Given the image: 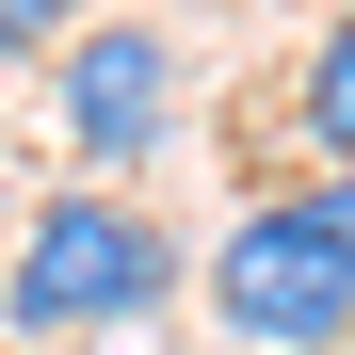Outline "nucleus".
I'll return each mask as SVG.
<instances>
[{
    "label": "nucleus",
    "instance_id": "nucleus-6",
    "mask_svg": "<svg viewBox=\"0 0 355 355\" xmlns=\"http://www.w3.org/2000/svg\"><path fill=\"white\" fill-rule=\"evenodd\" d=\"M307 210H323V243L355 259V162H323V178H307Z\"/></svg>",
    "mask_w": 355,
    "mask_h": 355
},
{
    "label": "nucleus",
    "instance_id": "nucleus-5",
    "mask_svg": "<svg viewBox=\"0 0 355 355\" xmlns=\"http://www.w3.org/2000/svg\"><path fill=\"white\" fill-rule=\"evenodd\" d=\"M81 17H97V0H0V65H33V49H65Z\"/></svg>",
    "mask_w": 355,
    "mask_h": 355
},
{
    "label": "nucleus",
    "instance_id": "nucleus-4",
    "mask_svg": "<svg viewBox=\"0 0 355 355\" xmlns=\"http://www.w3.org/2000/svg\"><path fill=\"white\" fill-rule=\"evenodd\" d=\"M291 146H307V162H355V0L307 33V65H291Z\"/></svg>",
    "mask_w": 355,
    "mask_h": 355
},
{
    "label": "nucleus",
    "instance_id": "nucleus-2",
    "mask_svg": "<svg viewBox=\"0 0 355 355\" xmlns=\"http://www.w3.org/2000/svg\"><path fill=\"white\" fill-rule=\"evenodd\" d=\"M210 323L259 339V355H355V259L323 243L307 194H259L210 243Z\"/></svg>",
    "mask_w": 355,
    "mask_h": 355
},
{
    "label": "nucleus",
    "instance_id": "nucleus-1",
    "mask_svg": "<svg viewBox=\"0 0 355 355\" xmlns=\"http://www.w3.org/2000/svg\"><path fill=\"white\" fill-rule=\"evenodd\" d=\"M162 291H178L162 210H130L113 178H65V194H33L17 259H0V323L17 339H113V323H146Z\"/></svg>",
    "mask_w": 355,
    "mask_h": 355
},
{
    "label": "nucleus",
    "instance_id": "nucleus-3",
    "mask_svg": "<svg viewBox=\"0 0 355 355\" xmlns=\"http://www.w3.org/2000/svg\"><path fill=\"white\" fill-rule=\"evenodd\" d=\"M49 65H65V81H49V113H65L81 178H130V162L178 146V33H162V17H81Z\"/></svg>",
    "mask_w": 355,
    "mask_h": 355
}]
</instances>
